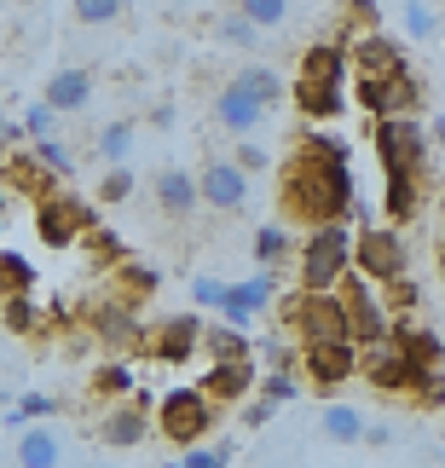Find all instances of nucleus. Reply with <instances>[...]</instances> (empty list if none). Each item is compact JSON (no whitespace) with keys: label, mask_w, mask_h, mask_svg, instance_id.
Instances as JSON below:
<instances>
[{"label":"nucleus","mask_w":445,"mask_h":468,"mask_svg":"<svg viewBox=\"0 0 445 468\" xmlns=\"http://www.w3.org/2000/svg\"><path fill=\"white\" fill-rule=\"evenodd\" d=\"M353 197H359V186H353V168H347V162H318L307 151H295L290 162H283V174H278V203L301 226L347 220Z\"/></svg>","instance_id":"1"},{"label":"nucleus","mask_w":445,"mask_h":468,"mask_svg":"<svg viewBox=\"0 0 445 468\" xmlns=\"http://www.w3.org/2000/svg\"><path fill=\"white\" fill-rule=\"evenodd\" d=\"M347 272H353V226L347 220L313 226L307 243H301V261H295L301 290H335Z\"/></svg>","instance_id":"2"},{"label":"nucleus","mask_w":445,"mask_h":468,"mask_svg":"<svg viewBox=\"0 0 445 468\" xmlns=\"http://www.w3.org/2000/svg\"><path fill=\"white\" fill-rule=\"evenodd\" d=\"M220 422V405L208 399L203 388H168L163 399H156V434H163L168 445H203L208 434H215Z\"/></svg>","instance_id":"3"},{"label":"nucleus","mask_w":445,"mask_h":468,"mask_svg":"<svg viewBox=\"0 0 445 468\" xmlns=\"http://www.w3.org/2000/svg\"><path fill=\"white\" fill-rule=\"evenodd\" d=\"M347 99L359 104V111L376 122V116H417L422 104V76L411 64L394 69V76H353L347 81Z\"/></svg>","instance_id":"4"},{"label":"nucleus","mask_w":445,"mask_h":468,"mask_svg":"<svg viewBox=\"0 0 445 468\" xmlns=\"http://www.w3.org/2000/svg\"><path fill=\"white\" fill-rule=\"evenodd\" d=\"M335 295H342V307H347V335L359 341V347H376V341H394V307L376 295V283H370L365 272L359 278H342L335 283Z\"/></svg>","instance_id":"5"},{"label":"nucleus","mask_w":445,"mask_h":468,"mask_svg":"<svg viewBox=\"0 0 445 468\" xmlns=\"http://www.w3.org/2000/svg\"><path fill=\"white\" fill-rule=\"evenodd\" d=\"M376 162L382 174H422L429 168V128H422L417 116H376Z\"/></svg>","instance_id":"6"},{"label":"nucleus","mask_w":445,"mask_h":468,"mask_svg":"<svg viewBox=\"0 0 445 468\" xmlns=\"http://www.w3.org/2000/svg\"><path fill=\"white\" fill-rule=\"evenodd\" d=\"M283 324H290L301 341H342L347 335V307H342L335 290H295L283 301Z\"/></svg>","instance_id":"7"},{"label":"nucleus","mask_w":445,"mask_h":468,"mask_svg":"<svg viewBox=\"0 0 445 468\" xmlns=\"http://www.w3.org/2000/svg\"><path fill=\"white\" fill-rule=\"evenodd\" d=\"M87 226H99L93 208H87L81 197H69L64 186H52V191L35 197V238H41L47 249H76Z\"/></svg>","instance_id":"8"},{"label":"nucleus","mask_w":445,"mask_h":468,"mask_svg":"<svg viewBox=\"0 0 445 468\" xmlns=\"http://www.w3.org/2000/svg\"><path fill=\"white\" fill-rule=\"evenodd\" d=\"M353 266H359L370 283H399V278H405V266H411V249H405L399 226L387 220V226H365V231H353Z\"/></svg>","instance_id":"9"},{"label":"nucleus","mask_w":445,"mask_h":468,"mask_svg":"<svg viewBox=\"0 0 445 468\" xmlns=\"http://www.w3.org/2000/svg\"><path fill=\"white\" fill-rule=\"evenodd\" d=\"M301 382L318 388V393H335L359 376V341H301Z\"/></svg>","instance_id":"10"},{"label":"nucleus","mask_w":445,"mask_h":468,"mask_svg":"<svg viewBox=\"0 0 445 468\" xmlns=\"http://www.w3.org/2000/svg\"><path fill=\"white\" fill-rule=\"evenodd\" d=\"M151 434H156V399L151 393H128V399H116L99 417V445H111V452H133Z\"/></svg>","instance_id":"11"},{"label":"nucleus","mask_w":445,"mask_h":468,"mask_svg":"<svg viewBox=\"0 0 445 468\" xmlns=\"http://www.w3.org/2000/svg\"><path fill=\"white\" fill-rule=\"evenodd\" d=\"M156 365H191L203 353V313H174V318H156L145 324V347Z\"/></svg>","instance_id":"12"},{"label":"nucleus","mask_w":445,"mask_h":468,"mask_svg":"<svg viewBox=\"0 0 445 468\" xmlns=\"http://www.w3.org/2000/svg\"><path fill=\"white\" fill-rule=\"evenodd\" d=\"M359 376H365V382L370 388H376V393H394V399H399V393H411L417 388V365H411V358H405V347H399V341H376V347H359Z\"/></svg>","instance_id":"13"},{"label":"nucleus","mask_w":445,"mask_h":468,"mask_svg":"<svg viewBox=\"0 0 445 468\" xmlns=\"http://www.w3.org/2000/svg\"><path fill=\"white\" fill-rule=\"evenodd\" d=\"M87 330H93V341H104L111 353H133V347H145V324H139V307L133 301H99L93 313H87Z\"/></svg>","instance_id":"14"},{"label":"nucleus","mask_w":445,"mask_h":468,"mask_svg":"<svg viewBox=\"0 0 445 468\" xmlns=\"http://www.w3.org/2000/svg\"><path fill=\"white\" fill-rule=\"evenodd\" d=\"M272 295H278V278H272V266H260L255 278H243V283H226V295H220V318L226 324H238V330H249L266 307H272Z\"/></svg>","instance_id":"15"},{"label":"nucleus","mask_w":445,"mask_h":468,"mask_svg":"<svg viewBox=\"0 0 445 468\" xmlns=\"http://www.w3.org/2000/svg\"><path fill=\"white\" fill-rule=\"evenodd\" d=\"M347 64L353 76H394V69H405V41H394L382 29H359L347 35Z\"/></svg>","instance_id":"16"},{"label":"nucleus","mask_w":445,"mask_h":468,"mask_svg":"<svg viewBox=\"0 0 445 468\" xmlns=\"http://www.w3.org/2000/svg\"><path fill=\"white\" fill-rule=\"evenodd\" d=\"M255 382H260L255 358H208V370H203V382H197V388L226 410V405H243L249 393H255Z\"/></svg>","instance_id":"17"},{"label":"nucleus","mask_w":445,"mask_h":468,"mask_svg":"<svg viewBox=\"0 0 445 468\" xmlns=\"http://www.w3.org/2000/svg\"><path fill=\"white\" fill-rule=\"evenodd\" d=\"M197 191H203V203H208V208H220V214H238V208L249 203V174H243L231 156H215V162H203V174H197Z\"/></svg>","instance_id":"18"},{"label":"nucleus","mask_w":445,"mask_h":468,"mask_svg":"<svg viewBox=\"0 0 445 468\" xmlns=\"http://www.w3.org/2000/svg\"><path fill=\"white\" fill-rule=\"evenodd\" d=\"M93 87H99V81H93V69H87V64H64V69H52V76H47L41 99H47L58 116H76V111H87Z\"/></svg>","instance_id":"19"},{"label":"nucleus","mask_w":445,"mask_h":468,"mask_svg":"<svg viewBox=\"0 0 445 468\" xmlns=\"http://www.w3.org/2000/svg\"><path fill=\"white\" fill-rule=\"evenodd\" d=\"M266 116H272V111H266L260 99H249L243 87H231V81H226L220 93H215V122H220L226 133H238V139L260 133V128H266Z\"/></svg>","instance_id":"20"},{"label":"nucleus","mask_w":445,"mask_h":468,"mask_svg":"<svg viewBox=\"0 0 445 468\" xmlns=\"http://www.w3.org/2000/svg\"><path fill=\"white\" fill-rule=\"evenodd\" d=\"M290 99H295V111L307 116V122H342L347 104H353L342 81H301V76L290 87Z\"/></svg>","instance_id":"21"},{"label":"nucleus","mask_w":445,"mask_h":468,"mask_svg":"<svg viewBox=\"0 0 445 468\" xmlns=\"http://www.w3.org/2000/svg\"><path fill=\"white\" fill-rule=\"evenodd\" d=\"M12 463H17V468H64V440H58V428H52V422L17 428Z\"/></svg>","instance_id":"22"},{"label":"nucleus","mask_w":445,"mask_h":468,"mask_svg":"<svg viewBox=\"0 0 445 468\" xmlns=\"http://www.w3.org/2000/svg\"><path fill=\"white\" fill-rule=\"evenodd\" d=\"M301 81H353V64H347V41L330 35V41H313L301 52Z\"/></svg>","instance_id":"23"},{"label":"nucleus","mask_w":445,"mask_h":468,"mask_svg":"<svg viewBox=\"0 0 445 468\" xmlns=\"http://www.w3.org/2000/svg\"><path fill=\"white\" fill-rule=\"evenodd\" d=\"M394 341L405 347V358H411L417 370H440L445 365V341L429 330V324H417V318H405V313H394Z\"/></svg>","instance_id":"24"},{"label":"nucleus","mask_w":445,"mask_h":468,"mask_svg":"<svg viewBox=\"0 0 445 468\" xmlns=\"http://www.w3.org/2000/svg\"><path fill=\"white\" fill-rule=\"evenodd\" d=\"M203 203V191H197V174H185V168H163L156 174V208L174 214V220H191Z\"/></svg>","instance_id":"25"},{"label":"nucleus","mask_w":445,"mask_h":468,"mask_svg":"<svg viewBox=\"0 0 445 468\" xmlns=\"http://www.w3.org/2000/svg\"><path fill=\"white\" fill-rule=\"evenodd\" d=\"M47 330V307L41 295H0V335H41Z\"/></svg>","instance_id":"26"},{"label":"nucleus","mask_w":445,"mask_h":468,"mask_svg":"<svg viewBox=\"0 0 445 468\" xmlns=\"http://www.w3.org/2000/svg\"><path fill=\"white\" fill-rule=\"evenodd\" d=\"M87 388H93L99 399H128V393H139V370L128 365V358H104V365H93Z\"/></svg>","instance_id":"27"},{"label":"nucleus","mask_w":445,"mask_h":468,"mask_svg":"<svg viewBox=\"0 0 445 468\" xmlns=\"http://www.w3.org/2000/svg\"><path fill=\"white\" fill-rule=\"evenodd\" d=\"M133 145H139V122H104L99 128V139H93V156L104 162V168H116V162H128L133 156Z\"/></svg>","instance_id":"28"},{"label":"nucleus","mask_w":445,"mask_h":468,"mask_svg":"<svg viewBox=\"0 0 445 468\" xmlns=\"http://www.w3.org/2000/svg\"><path fill=\"white\" fill-rule=\"evenodd\" d=\"M318 434H324L330 445H359V440H365V410H353V405H324V410H318Z\"/></svg>","instance_id":"29"},{"label":"nucleus","mask_w":445,"mask_h":468,"mask_svg":"<svg viewBox=\"0 0 445 468\" xmlns=\"http://www.w3.org/2000/svg\"><path fill=\"white\" fill-rule=\"evenodd\" d=\"M203 358H255V341L238 324H203Z\"/></svg>","instance_id":"30"},{"label":"nucleus","mask_w":445,"mask_h":468,"mask_svg":"<svg viewBox=\"0 0 445 468\" xmlns=\"http://www.w3.org/2000/svg\"><path fill=\"white\" fill-rule=\"evenodd\" d=\"M111 272H116V295H122V301H133V307H139L145 295H156V290H163V272H156V266L122 261V266H111Z\"/></svg>","instance_id":"31"},{"label":"nucleus","mask_w":445,"mask_h":468,"mask_svg":"<svg viewBox=\"0 0 445 468\" xmlns=\"http://www.w3.org/2000/svg\"><path fill=\"white\" fill-rule=\"evenodd\" d=\"M231 87H243V93H249V99H260L266 111H272V104L290 93V87H283V76H278V69H266V64H243L238 76H231Z\"/></svg>","instance_id":"32"},{"label":"nucleus","mask_w":445,"mask_h":468,"mask_svg":"<svg viewBox=\"0 0 445 468\" xmlns=\"http://www.w3.org/2000/svg\"><path fill=\"white\" fill-rule=\"evenodd\" d=\"M295 255V238H290V226L272 220V226H255V261L260 266H283Z\"/></svg>","instance_id":"33"},{"label":"nucleus","mask_w":445,"mask_h":468,"mask_svg":"<svg viewBox=\"0 0 445 468\" xmlns=\"http://www.w3.org/2000/svg\"><path fill=\"white\" fill-rule=\"evenodd\" d=\"M417 179L422 174H387V197H382V203H387V220H394V226H405L417 214Z\"/></svg>","instance_id":"34"},{"label":"nucleus","mask_w":445,"mask_h":468,"mask_svg":"<svg viewBox=\"0 0 445 468\" xmlns=\"http://www.w3.org/2000/svg\"><path fill=\"white\" fill-rule=\"evenodd\" d=\"M0 295H35V266L0 243Z\"/></svg>","instance_id":"35"},{"label":"nucleus","mask_w":445,"mask_h":468,"mask_svg":"<svg viewBox=\"0 0 445 468\" xmlns=\"http://www.w3.org/2000/svg\"><path fill=\"white\" fill-rule=\"evenodd\" d=\"M215 35H220V47H238V52H255L266 29H260V24H249V17H243L238 6H231V12L220 17V29H215Z\"/></svg>","instance_id":"36"},{"label":"nucleus","mask_w":445,"mask_h":468,"mask_svg":"<svg viewBox=\"0 0 445 468\" xmlns=\"http://www.w3.org/2000/svg\"><path fill=\"white\" fill-rule=\"evenodd\" d=\"M47 417H58V399H52V393H17L12 417H0V422H6V428H29V422H47Z\"/></svg>","instance_id":"37"},{"label":"nucleus","mask_w":445,"mask_h":468,"mask_svg":"<svg viewBox=\"0 0 445 468\" xmlns=\"http://www.w3.org/2000/svg\"><path fill=\"white\" fill-rule=\"evenodd\" d=\"M81 243H87V255H93L99 266H122V261H128V243H122L111 226H87Z\"/></svg>","instance_id":"38"},{"label":"nucleus","mask_w":445,"mask_h":468,"mask_svg":"<svg viewBox=\"0 0 445 468\" xmlns=\"http://www.w3.org/2000/svg\"><path fill=\"white\" fill-rule=\"evenodd\" d=\"M29 151H35V162H41L52 179H69V174H76V156H69V145H64L58 133H52V139H29Z\"/></svg>","instance_id":"39"},{"label":"nucleus","mask_w":445,"mask_h":468,"mask_svg":"<svg viewBox=\"0 0 445 468\" xmlns=\"http://www.w3.org/2000/svg\"><path fill=\"white\" fill-rule=\"evenodd\" d=\"M76 24L87 29H104V24H122V12H128V0H76Z\"/></svg>","instance_id":"40"},{"label":"nucleus","mask_w":445,"mask_h":468,"mask_svg":"<svg viewBox=\"0 0 445 468\" xmlns=\"http://www.w3.org/2000/svg\"><path fill=\"white\" fill-rule=\"evenodd\" d=\"M255 388H260V399H272V405H290V399H301V388H307V382H301L295 370H266Z\"/></svg>","instance_id":"41"},{"label":"nucleus","mask_w":445,"mask_h":468,"mask_svg":"<svg viewBox=\"0 0 445 468\" xmlns=\"http://www.w3.org/2000/svg\"><path fill=\"white\" fill-rule=\"evenodd\" d=\"M301 151L318 156V162H347V139L342 133H324V128H307V133H301Z\"/></svg>","instance_id":"42"},{"label":"nucleus","mask_w":445,"mask_h":468,"mask_svg":"<svg viewBox=\"0 0 445 468\" xmlns=\"http://www.w3.org/2000/svg\"><path fill=\"white\" fill-rule=\"evenodd\" d=\"M133 186H139L133 168H128V162H116V168H104V179H99V203H128Z\"/></svg>","instance_id":"43"},{"label":"nucleus","mask_w":445,"mask_h":468,"mask_svg":"<svg viewBox=\"0 0 445 468\" xmlns=\"http://www.w3.org/2000/svg\"><path fill=\"white\" fill-rule=\"evenodd\" d=\"M405 35H417V41H434L440 35V12L429 0H405Z\"/></svg>","instance_id":"44"},{"label":"nucleus","mask_w":445,"mask_h":468,"mask_svg":"<svg viewBox=\"0 0 445 468\" xmlns=\"http://www.w3.org/2000/svg\"><path fill=\"white\" fill-rule=\"evenodd\" d=\"M238 12L249 24H260V29H278L283 17H290V0H238Z\"/></svg>","instance_id":"45"},{"label":"nucleus","mask_w":445,"mask_h":468,"mask_svg":"<svg viewBox=\"0 0 445 468\" xmlns=\"http://www.w3.org/2000/svg\"><path fill=\"white\" fill-rule=\"evenodd\" d=\"M411 399H417V410H445V370H422Z\"/></svg>","instance_id":"46"},{"label":"nucleus","mask_w":445,"mask_h":468,"mask_svg":"<svg viewBox=\"0 0 445 468\" xmlns=\"http://www.w3.org/2000/svg\"><path fill=\"white\" fill-rule=\"evenodd\" d=\"M168 468H231V445H185V457Z\"/></svg>","instance_id":"47"},{"label":"nucleus","mask_w":445,"mask_h":468,"mask_svg":"<svg viewBox=\"0 0 445 468\" xmlns=\"http://www.w3.org/2000/svg\"><path fill=\"white\" fill-rule=\"evenodd\" d=\"M24 133L29 139H52V133H58V111H52L47 99H35L29 111H24Z\"/></svg>","instance_id":"48"},{"label":"nucleus","mask_w":445,"mask_h":468,"mask_svg":"<svg viewBox=\"0 0 445 468\" xmlns=\"http://www.w3.org/2000/svg\"><path fill=\"white\" fill-rule=\"evenodd\" d=\"M231 162H238L243 174H266V168H272V151H266V145H255V139H238V151H231Z\"/></svg>","instance_id":"49"},{"label":"nucleus","mask_w":445,"mask_h":468,"mask_svg":"<svg viewBox=\"0 0 445 468\" xmlns=\"http://www.w3.org/2000/svg\"><path fill=\"white\" fill-rule=\"evenodd\" d=\"M220 295H226V278H215V272H197V278H191V301H197L203 313L208 307L220 313Z\"/></svg>","instance_id":"50"},{"label":"nucleus","mask_w":445,"mask_h":468,"mask_svg":"<svg viewBox=\"0 0 445 468\" xmlns=\"http://www.w3.org/2000/svg\"><path fill=\"white\" fill-rule=\"evenodd\" d=\"M272 417H278V405H272V399H255V405H243V428H266Z\"/></svg>","instance_id":"51"},{"label":"nucleus","mask_w":445,"mask_h":468,"mask_svg":"<svg viewBox=\"0 0 445 468\" xmlns=\"http://www.w3.org/2000/svg\"><path fill=\"white\" fill-rule=\"evenodd\" d=\"M359 445H394V428H387V422H365V440Z\"/></svg>","instance_id":"52"},{"label":"nucleus","mask_w":445,"mask_h":468,"mask_svg":"<svg viewBox=\"0 0 445 468\" xmlns=\"http://www.w3.org/2000/svg\"><path fill=\"white\" fill-rule=\"evenodd\" d=\"M151 128H174V104H151Z\"/></svg>","instance_id":"53"},{"label":"nucleus","mask_w":445,"mask_h":468,"mask_svg":"<svg viewBox=\"0 0 445 468\" xmlns=\"http://www.w3.org/2000/svg\"><path fill=\"white\" fill-rule=\"evenodd\" d=\"M429 139H440V145H445V116H434V128H429Z\"/></svg>","instance_id":"54"},{"label":"nucleus","mask_w":445,"mask_h":468,"mask_svg":"<svg viewBox=\"0 0 445 468\" xmlns=\"http://www.w3.org/2000/svg\"><path fill=\"white\" fill-rule=\"evenodd\" d=\"M0 208H6V179H0Z\"/></svg>","instance_id":"55"},{"label":"nucleus","mask_w":445,"mask_h":468,"mask_svg":"<svg viewBox=\"0 0 445 468\" xmlns=\"http://www.w3.org/2000/svg\"><path fill=\"white\" fill-rule=\"evenodd\" d=\"M440 272H445V243H440Z\"/></svg>","instance_id":"56"},{"label":"nucleus","mask_w":445,"mask_h":468,"mask_svg":"<svg viewBox=\"0 0 445 468\" xmlns=\"http://www.w3.org/2000/svg\"><path fill=\"white\" fill-rule=\"evenodd\" d=\"M0 231H6V208H0Z\"/></svg>","instance_id":"57"},{"label":"nucleus","mask_w":445,"mask_h":468,"mask_svg":"<svg viewBox=\"0 0 445 468\" xmlns=\"http://www.w3.org/2000/svg\"><path fill=\"white\" fill-rule=\"evenodd\" d=\"M17 6H35V0H17Z\"/></svg>","instance_id":"58"},{"label":"nucleus","mask_w":445,"mask_h":468,"mask_svg":"<svg viewBox=\"0 0 445 468\" xmlns=\"http://www.w3.org/2000/svg\"><path fill=\"white\" fill-rule=\"evenodd\" d=\"M295 468H313V463H295Z\"/></svg>","instance_id":"59"}]
</instances>
